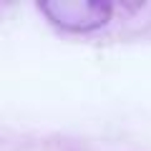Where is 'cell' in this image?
<instances>
[{
    "label": "cell",
    "mask_w": 151,
    "mask_h": 151,
    "mask_svg": "<svg viewBox=\"0 0 151 151\" xmlns=\"http://www.w3.org/2000/svg\"><path fill=\"white\" fill-rule=\"evenodd\" d=\"M40 10L48 15L50 23H55L63 30L86 33L96 30L111 20L113 5L111 3H91V0H55V3H43Z\"/></svg>",
    "instance_id": "cell-1"
}]
</instances>
